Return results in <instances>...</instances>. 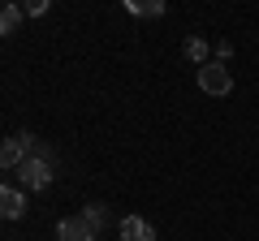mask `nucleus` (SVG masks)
<instances>
[{
    "label": "nucleus",
    "mask_w": 259,
    "mask_h": 241,
    "mask_svg": "<svg viewBox=\"0 0 259 241\" xmlns=\"http://www.w3.org/2000/svg\"><path fill=\"white\" fill-rule=\"evenodd\" d=\"M233 56V43H216V61H229Z\"/></svg>",
    "instance_id": "12"
},
{
    "label": "nucleus",
    "mask_w": 259,
    "mask_h": 241,
    "mask_svg": "<svg viewBox=\"0 0 259 241\" xmlns=\"http://www.w3.org/2000/svg\"><path fill=\"white\" fill-rule=\"evenodd\" d=\"M18 26H22V9L18 5H5V13H0V35H13Z\"/></svg>",
    "instance_id": "7"
},
{
    "label": "nucleus",
    "mask_w": 259,
    "mask_h": 241,
    "mask_svg": "<svg viewBox=\"0 0 259 241\" xmlns=\"http://www.w3.org/2000/svg\"><path fill=\"white\" fill-rule=\"evenodd\" d=\"M199 91L203 95H229L233 91V69L225 65V61H207V65H199Z\"/></svg>",
    "instance_id": "1"
},
{
    "label": "nucleus",
    "mask_w": 259,
    "mask_h": 241,
    "mask_svg": "<svg viewBox=\"0 0 259 241\" xmlns=\"http://www.w3.org/2000/svg\"><path fill=\"white\" fill-rule=\"evenodd\" d=\"M0 211H5V220H22V215H26V194L13 190V186H5L0 190Z\"/></svg>",
    "instance_id": "6"
},
{
    "label": "nucleus",
    "mask_w": 259,
    "mask_h": 241,
    "mask_svg": "<svg viewBox=\"0 0 259 241\" xmlns=\"http://www.w3.org/2000/svg\"><path fill=\"white\" fill-rule=\"evenodd\" d=\"M95 224H87V215H65L56 224V241H95Z\"/></svg>",
    "instance_id": "3"
},
{
    "label": "nucleus",
    "mask_w": 259,
    "mask_h": 241,
    "mask_svg": "<svg viewBox=\"0 0 259 241\" xmlns=\"http://www.w3.org/2000/svg\"><path fill=\"white\" fill-rule=\"evenodd\" d=\"M18 176H22V186H26V190H48V186H52V159H48V155H30L26 164L18 168Z\"/></svg>",
    "instance_id": "2"
},
{
    "label": "nucleus",
    "mask_w": 259,
    "mask_h": 241,
    "mask_svg": "<svg viewBox=\"0 0 259 241\" xmlns=\"http://www.w3.org/2000/svg\"><path fill=\"white\" fill-rule=\"evenodd\" d=\"M121 241H156V228L143 215H125L121 220Z\"/></svg>",
    "instance_id": "5"
},
{
    "label": "nucleus",
    "mask_w": 259,
    "mask_h": 241,
    "mask_svg": "<svg viewBox=\"0 0 259 241\" xmlns=\"http://www.w3.org/2000/svg\"><path fill=\"white\" fill-rule=\"evenodd\" d=\"M44 13H48V0H30L26 5V18H44Z\"/></svg>",
    "instance_id": "11"
},
{
    "label": "nucleus",
    "mask_w": 259,
    "mask_h": 241,
    "mask_svg": "<svg viewBox=\"0 0 259 241\" xmlns=\"http://www.w3.org/2000/svg\"><path fill=\"white\" fill-rule=\"evenodd\" d=\"M130 13H143V18H160L164 13V0H147V5H134V0H125Z\"/></svg>",
    "instance_id": "9"
},
{
    "label": "nucleus",
    "mask_w": 259,
    "mask_h": 241,
    "mask_svg": "<svg viewBox=\"0 0 259 241\" xmlns=\"http://www.w3.org/2000/svg\"><path fill=\"white\" fill-rule=\"evenodd\" d=\"M35 147V138H30V134H18V138H5V147H0V164L5 168H22L26 164V151Z\"/></svg>",
    "instance_id": "4"
},
{
    "label": "nucleus",
    "mask_w": 259,
    "mask_h": 241,
    "mask_svg": "<svg viewBox=\"0 0 259 241\" xmlns=\"http://www.w3.org/2000/svg\"><path fill=\"white\" fill-rule=\"evenodd\" d=\"M182 52H186V61H194V65H207V43L203 39H186Z\"/></svg>",
    "instance_id": "8"
},
{
    "label": "nucleus",
    "mask_w": 259,
    "mask_h": 241,
    "mask_svg": "<svg viewBox=\"0 0 259 241\" xmlns=\"http://www.w3.org/2000/svg\"><path fill=\"white\" fill-rule=\"evenodd\" d=\"M82 215H87V224H95V228L104 224V207H100V203H91V207H87Z\"/></svg>",
    "instance_id": "10"
}]
</instances>
